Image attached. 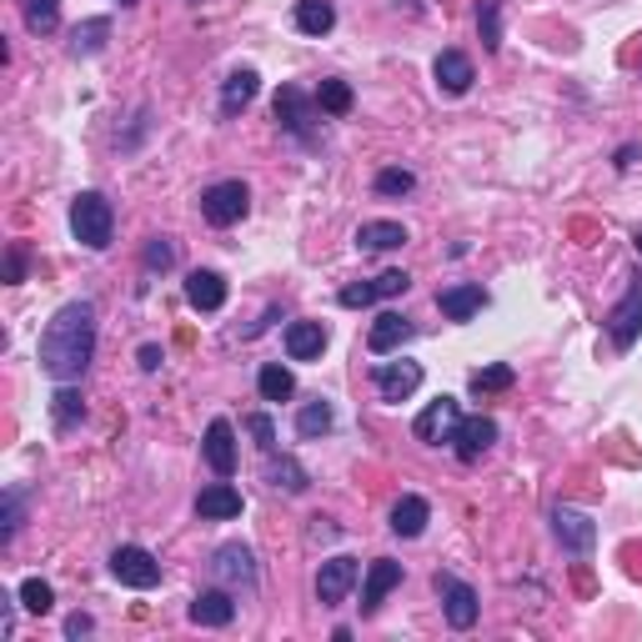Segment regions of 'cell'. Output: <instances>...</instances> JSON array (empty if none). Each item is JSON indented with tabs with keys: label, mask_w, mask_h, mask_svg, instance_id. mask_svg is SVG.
I'll return each instance as SVG.
<instances>
[{
	"label": "cell",
	"mask_w": 642,
	"mask_h": 642,
	"mask_svg": "<svg viewBox=\"0 0 642 642\" xmlns=\"http://www.w3.org/2000/svg\"><path fill=\"white\" fill-rule=\"evenodd\" d=\"M40 372L51 381H80L96 356V306L66 302L40 331Z\"/></svg>",
	"instance_id": "obj_1"
},
{
	"label": "cell",
	"mask_w": 642,
	"mask_h": 642,
	"mask_svg": "<svg viewBox=\"0 0 642 642\" xmlns=\"http://www.w3.org/2000/svg\"><path fill=\"white\" fill-rule=\"evenodd\" d=\"M71 237L86 251L111 247V237H116V211H111V201H105L101 191H80V197L71 201Z\"/></svg>",
	"instance_id": "obj_2"
},
{
	"label": "cell",
	"mask_w": 642,
	"mask_h": 642,
	"mask_svg": "<svg viewBox=\"0 0 642 642\" xmlns=\"http://www.w3.org/2000/svg\"><path fill=\"white\" fill-rule=\"evenodd\" d=\"M247 206H251L247 181H216L201 191V216H206L211 226H237L241 216H247Z\"/></svg>",
	"instance_id": "obj_3"
},
{
	"label": "cell",
	"mask_w": 642,
	"mask_h": 642,
	"mask_svg": "<svg viewBox=\"0 0 642 642\" xmlns=\"http://www.w3.org/2000/svg\"><path fill=\"white\" fill-rule=\"evenodd\" d=\"M111 577H116L121 588L146 592V588H156V582H161V563H156V557H151L146 547L126 542V547L111 552Z\"/></svg>",
	"instance_id": "obj_4"
},
{
	"label": "cell",
	"mask_w": 642,
	"mask_h": 642,
	"mask_svg": "<svg viewBox=\"0 0 642 642\" xmlns=\"http://www.w3.org/2000/svg\"><path fill=\"white\" fill-rule=\"evenodd\" d=\"M316 96H306L302 86H281L276 91V121H281V131H291L297 141H306L312 146L316 141V131H312V121H316Z\"/></svg>",
	"instance_id": "obj_5"
},
{
	"label": "cell",
	"mask_w": 642,
	"mask_h": 642,
	"mask_svg": "<svg viewBox=\"0 0 642 642\" xmlns=\"http://www.w3.org/2000/svg\"><path fill=\"white\" fill-rule=\"evenodd\" d=\"M437 592H442V613H446V622L457 632H467L477 622V613H482V603H477V592L462 582V577H452V572H437Z\"/></svg>",
	"instance_id": "obj_6"
},
{
	"label": "cell",
	"mask_w": 642,
	"mask_h": 642,
	"mask_svg": "<svg viewBox=\"0 0 642 642\" xmlns=\"http://www.w3.org/2000/svg\"><path fill=\"white\" fill-rule=\"evenodd\" d=\"M457 421H462L457 396H437V402L427 406V412H421L417 421H412V432H417V442L442 446V442H452V432H457Z\"/></svg>",
	"instance_id": "obj_7"
},
{
	"label": "cell",
	"mask_w": 642,
	"mask_h": 642,
	"mask_svg": "<svg viewBox=\"0 0 642 642\" xmlns=\"http://www.w3.org/2000/svg\"><path fill=\"white\" fill-rule=\"evenodd\" d=\"M356 577H362V563H356V557H331V563H322V572H316V603L322 607L347 603V592L356 588Z\"/></svg>",
	"instance_id": "obj_8"
},
{
	"label": "cell",
	"mask_w": 642,
	"mask_h": 642,
	"mask_svg": "<svg viewBox=\"0 0 642 642\" xmlns=\"http://www.w3.org/2000/svg\"><path fill=\"white\" fill-rule=\"evenodd\" d=\"M607 337H613L617 352H628L632 341L642 337V281H632V287L622 291V302L613 306V316H607Z\"/></svg>",
	"instance_id": "obj_9"
},
{
	"label": "cell",
	"mask_w": 642,
	"mask_h": 642,
	"mask_svg": "<svg viewBox=\"0 0 642 642\" xmlns=\"http://www.w3.org/2000/svg\"><path fill=\"white\" fill-rule=\"evenodd\" d=\"M552 532H557V542H563L567 552H577V557H588L592 542H597L592 517L588 512H577V507H552Z\"/></svg>",
	"instance_id": "obj_10"
},
{
	"label": "cell",
	"mask_w": 642,
	"mask_h": 642,
	"mask_svg": "<svg viewBox=\"0 0 642 642\" xmlns=\"http://www.w3.org/2000/svg\"><path fill=\"white\" fill-rule=\"evenodd\" d=\"M372 381H377L381 402H406V396L421 387V367H417V362H377Z\"/></svg>",
	"instance_id": "obj_11"
},
{
	"label": "cell",
	"mask_w": 642,
	"mask_h": 642,
	"mask_svg": "<svg viewBox=\"0 0 642 642\" xmlns=\"http://www.w3.org/2000/svg\"><path fill=\"white\" fill-rule=\"evenodd\" d=\"M211 572L222 577L226 588H251V582H256V557H251L247 542H226V547H216V557H211Z\"/></svg>",
	"instance_id": "obj_12"
},
{
	"label": "cell",
	"mask_w": 642,
	"mask_h": 642,
	"mask_svg": "<svg viewBox=\"0 0 642 642\" xmlns=\"http://www.w3.org/2000/svg\"><path fill=\"white\" fill-rule=\"evenodd\" d=\"M492 442H498V421L492 417H462L457 432H452V452L462 462H477L482 452H492Z\"/></svg>",
	"instance_id": "obj_13"
},
{
	"label": "cell",
	"mask_w": 642,
	"mask_h": 642,
	"mask_svg": "<svg viewBox=\"0 0 642 642\" xmlns=\"http://www.w3.org/2000/svg\"><path fill=\"white\" fill-rule=\"evenodd\" d=\"M392 588H402V563H392V557H377V563L367 567V577H362V617H372L381 607V597Z\"/></svg>",
	"instance_id": "obj_14"
},
{
	"label": "cell",
	"mask_w": 642,
	"mask_h": 642,
	"mask_svg": "<svg viewBox=\"0 0 642 642\" xmlns=\"http://www.w3.org/2000/svg\"><path fill=\"white\" fill-rule=\"evenodd\" d=\"M432 76H437V91L442 96H467L473 91V80H477V71L462 51H442L437 55V66H432Z\"/></svg>",
	"instance_id": "obj_15"
},
{
	"label": "cell",
	"mask_w": 642,
	"mask_h": 642,
	"mask_svg": "<svg viewBox=\"0 0 642 642\" xmlns=\"http://www.w3.org/2000/svg\"><path fill=\"white\" fill-rule=\"evenodd\" d=\"M206 462L216 477H231L237 473V432H231V421H211L206 427Z\"/></svg>",
	"instance_id": "obj_16"
},
{
	"label": "cell",
	"mask_w": 642,
	"mask_h": 642,
	"mask_svg": "<svg viewBox=\"0 0 642 642\" xmlns=\"http://www.w3.org/2000/svg\"><path fill=\"white\" fill-rule=\"evenodd\" d=\"M197 512L206 523H231V517H241V492L231 482H211V487H201Z\"/></svg>",
	"instance_id": "obj_17"
},
{
	"label": "cell",
	"mask_w": 642,
	"mask_h": 642,
	"mask_svg": "<svg viewBox=\"0 0 642 642\" xmlns=\"http://www.w3.org/2000/svg\"><path fill=\"white\" fill-rule=\"evenodd\" d=\"M327 352V327L322 322H291L287 327V356L291 362H316Z\"/></svg>",
	"instance_id": "obj_18"
},
{
	"label": "cell",
	"mask_w": 642,
	"mask_h": 642,
	"mask_svg": "<svg viewBox=\"0 0 642 642\" xmlns=\"http://www.w3.org/2000/svg\"><path fill=\"white\" fill-rule=\"evenodd\" d=\"M437 306H442L446 322H473V316L487 306V291L477 287V281H467V287H446L442 297H437Z\"/></svg>",
	"instance_id": "obj_19"
},
{
	"label": "cell",
	"mask_w": 642,
	"mask_h": 642,
	"mask_svg": "<svg viewBox=\"0 0 642 642\" xmlns=\"http://www.w3.org/2000/svg\"><path fill=\"white\" fill-rule=\"evenodd\" d=\"M186 302L197 306V312H222L226 306V281L216 272H191L186 276Z\"/></svg>",
	"instance_id": "obj_20"
},
{
	"label": "cell",
	"mask_w": 642,
	"mask_h": 642,
	"mask_svg": "<svg viewBox=\"0 0 642 642\" xmlns=\"http://www.w3.org/2000/svg\"><path fill=\"white\" fill-rule=\"evenodd\" d=\"M402 341H412V322L406 316H396V312H381L377 322H372V331H367V347L377 356H387V352H396Z\"/></svg>",
	"instance_id": "obj_21"
},
{
	"label": "cell",
	"mask_w": 642,
	"mask_h": 642,
	"mask_svg": "<svg viewBox=\"0 0 642 642\" xmlns=\"http://www.w3.org/2000/svg\"><path fill=\"white\" fill-rule=\"evenodd\" d=\"M427 523H432V507H427V498H417V492H406V498L392 507V532L396 538H421Z\"/></svg>",
	"instance_id": "obj_22"
},
{
	"label": "cell",
	"mask_w": 642,
	"mask_h": 642,
	"mask_svg": "<svg viewBox=\"0 0 642 642\" xmlns=\"http://www.w3.org/2000/svg\"><path fill=\"white\" fill-rule=\"evenodd\" d=\"M231 617H237V603H231V592L226 588H211L191 603V622H201V628H226Z\"/></svg>",
	"instance_id": "obj_23"
},
{
	"label": "cell",
	"mask_w": 642,
	"mask_h": 642,
	"mask_svg": "<svg viewBox=\"0 0 642 642\" xmlns=\"http://www.w3.org/2000/svg\"><path fill=\"white\" fill-rule=\"evenodd\" d=\"M337 26V5L331 0H297V30L302 36H327Z\"/></svg>",
	"instance_id": "obj_24"
},
{
	"label": "cell",
	"mask_w": 642,
	"mask_h": 642,
	"mask_svg": "<svg viewBox=\"0 0 642 642\" xmlns=\"http://www.w3.org/2000/svg\"><path fill=\"white\" fill-rule=\"evenodd\" d=\"M356 247L362 251H396L406 247V226L402 222H367L356 231Z\"/></svg>",
	"instance_id": "obj_25"
},
{
	"label": "cell",
	"mask_w": 642,
	"mask_h": 642,
	"mask_svg": "<svg viewBox=\"0 0 642 642\" xmlns=\"http://www.w3.org/2000/svg\"><path fill=\"white\" fill-rule=\"evenodd\" d=\"M256 101V71H231L222 86V111L226 116H237V111H247V105Z\"/></svg>",
	"instance_id": "obj_26"
},
{
	"label": "cell",
	"mask_w": 642,
	"mask_h": 642,
	"mask_svg": "<svg viewBox=\"0 0 642 642\" xmlns=\"http://www.w3.org/2000/svg\"><path fill=\"white\" fill-rule=\"evenodd\" d=\"M266 482L281 487V492H306V467L297 457H276V452H266Z\"/></svg>",
	"instance_id": "obj_27"
},
{
	"label": "cell",
	"mask_w": 642,
	"mask_h": 642,
	"mask_svg": "<svg viewBox=\"0 0 642 642\" xmlns=\"http://www.w3.org/2000/svg\"><path fill=\"white\" fill-rule=\"evenodd\" d=\"M21 21L30 36H51L61 26V0H21Z\"/></svg>",
	"instance_id": "obj_28"
},
{
	"label": "cell",
	"mask_w": 642,
	"mask_h": 642,
	"mask_svg": "<svg viewBox=\"0 0 642 642\" xmlns=\"http://www.w3.org/2000/svg\"><path fill=\"white\" fill-rule=\"evenodd\" d=\"M256 392H262V402H287V396L297 392V377H291L281 362H266L262 377H256Z\"/></svg>",
	"instance_id": "obj_29"
},
{
	"label": "cell",
	"mask_w": 642,
	"mask_h": 642,
	"mask_svg": "<svg viewBox=\"0 0 642 642\" xmlns=\"http://www.w3.org/2000/svg\"><path fill=\"white\" fill-rule=\"evenodd\" d=\"M477 30H482V51H502V0H477Z\"/></svg>",
	"instance_id": "obj_30"
},
{
	"label": "cell",
	"mask_w": 642,
	"mask_h": 642,
	"mask_svg": "<svg viewBox=\"0 0 642 642\" xmlns=\"http://www.w3.org/2000/svg\"><path fill=\"white\" fill-rule=\"evenodd\" d=\"M316 111H322V116H347V111H352V86L327 76L322 86H316Z\"/></svg>",
	"instance_id": "obj_31"
},
{
	"label": "cell",
	"mask_w": 642,
	"mask_h": 642,
	"mask_svg": "<svg viewBox=\"0 0 642 642\" xmlns=\"http://www.w3.org/2000/svg\"><path fill=\"white\" fill-rule=\"evenodd\" d=\"M51 417H55V427L66 432V427H76L80 417H86V402H80V392L71 387V381H61V392L51 396Z\"/></svg>",
	"instance_id": "obj_32"
},
{
	"label": "cell",
	"mask_w": 642,
	"mask_h": 642,
	"mask_svg": "<svg viewBox=\"0 0 642 642\" xmlns=\"http://www.w3.org/2000/svg\"><path fill=\"white\" fill-rule=\"evenodd\" d=\"M105 36H111V21H105V15L76 26V36H71V55H96L105 46Z\"/></svg>",
	"instance_id": "obj_33"
},
{
	"label": "cell",
	"mask_w": 642,
	"mask_h": 642,
	"mask_svg": "<svg viewBox=\"0 0 642 642\" xmlns=\"http://www.w3.org/2000/svg\"><path fill=\"white\" fill-rule=\"evenodd\" d=\"M21 607H26V613H36V617L51 613V607H55L51 582H40V577H26V582H21Z\"/></svg>",
	"instance_id": "obj_34"
},
{
	"label": "cell",
	"mask_w": 642,
	"mask_h": 642,
	"mask_svg": "<svg viewBox=\"0 0 642 642\" xmlns=\"http://www.w3.org/2000/svg\"><path fill=\"white\" fill-rule=\"evenodd\" d=\"M331 421H337V417H331V406H327V402H306V406H302V417H297V432H302V437H327V432H331Z\"/></svg>",
	"instance_id": "obj_35"
},
{
	"label": "cell",
	"mask_w": 642,
	"mask_h": 642,
	"mask_svg": "<svg viewBox=\"0 0 642 642\" xmlns=\"http://www.w3.org/2000/svg\"><path fill=\"white\" fill-rule=\"evenodd\" d=\"M412 186H417V176H412V171H402V166L377 171V197H406Z\"/></svg>",
	"instance_id": "obj_36"
},
{
	"label": "cell",
	"mask_w": 642,
	"mask_h": 642,
	"mask_svg": "<svg viewBox=\"0 0 642 642\" xmlns=\"http://www.w3.org/2000/svg\"><path fill=\"white\" fill-rule=\"evenodd\" d=\"M512 367H477L473 372V392H507Z\"/></svg>",
	"instance_id": "obj_37"
},
{
	"label": "cell",
	"mask_w": 642,
	"mask_h": 642,
	"mask_svg": "<svg viewBox=\"0 0 642 642\" xmlns=\"http://www.w3.org/2000/svg\"><path fill=\"white\" fill-rule=\"evenodd\" d=\"M341 306H372V302H381V291H377V276H372V281H356V287H341V297H337Z\"/></svg>",
	"instance_id": "obj_38"
},
{
	"label": "cell",
	"mask_w": 642,
	"mask_h": 642,
	"mask_svg": "<svg viewBox=\"0 0 642 642\" xmlns=\"http://www.w3.org/2000/svg\"><path fill=\"white\" fill-rule=\"evenodd\" d=\"M0 523H5L0 527V542H15V532H21V492H15V487L5 492V517H0Z\"/></svg>",
	"instance_id": "obj_39"
},
{
	"label": "cell",
	"mask_w": 642,
	"mask_h": 642,
	"mask_svg": "<svg viewBox=\"0 0 642 642\" xmlns=\"http://www.w3.org/2000/svg\"><path fill=\"white\" fill-rule=\"evenodd\" d=\"M247 427H251V437H256V446H262V452H276V427H272V417H266V412H251Z\"/></svg>",
	"instance_id": "obj_40"
},
{
	"label": "cell",
	"mask_w": 642,
	"mask_h": 642,
	"mask_svg": "<svg viewBox=\"0 0 642 642\" xmlns=\"http://www.w3.org/2000/svg\"><path fill=\"white\" fill-rule=\"evenodd\" d=\"M171 262H176V251H171L166 237H156L151 247H146V272H166Z\"/></svg>",
	"instance_id": "obj_41"
},
{
	"label": "cell",
	"mask_w": 642,
	"mask_h": 642,
	"mask_svg": "<svg viewBox=\"0 0 642 642\" xmlns=\"http://www.w3.org/2000/svg\"><path fill=\"white\" fill-rule=\"evenodd\" d=\"M136 362H141V372H161V362H166V356H161L156 341H146L141 352H136Z\"/></svg>",
	"instance_id": "obj_42"
},
{
	"label": "cell",
	"mask_w": 642,
	"mask_h": 642,
	"mask_svg": "<svg viewBox=\"0 0 642 642\" xmlns=\"http://www.w3.org/2000/svg\"><path fill=\"white\" fill-rule=\"evenodd\" d=\"M91 632H96V622L86 613H71L66 617V638H91Z\"/></svg>",
	"instance_id": "obj_43"
},
{
	"label": "cell",
	"mask_w": 642,
	"mask_h": 642,
	"mask_svg": "<svg viewBox=\"0 0 642 642\" xmlns=\"http://www.w3.org/2000/svg\"><path fill=\"white\" fill-rule=\"evenodd\" d=\"M5 281H26V251H11V256H5Z\"/></svg>",
	"instance_id": "obj_44"
},
{
	"label": "cell",
	"mask_w": 642,
	"mask_h": 642,
	"mask_svg": "<svg viewBox=\"0 0 642 642\" xmlns=\"http://www.w3.org/2000/svg\"><path fill=\"white\" fill-rule=\"evenodd\" d=\"M121 5H136V0H121Z\"/></svg>",
	"instance_id": "obj_45"
},
{
	"label": "cell",
	"mask_w": 642,
	"mask_h": 642,
	"mask_svg": "<svg viewBox=\"0 0 642 642\" xmlns=\"http://www.w3.org/2000/svg\"><path fill=\"white\" fill-rule=\"evenodd\" d=\"M638 251H642V237H638Z\"/></svg>",
	"instance_id": "obj_46"
}]
</instances>
